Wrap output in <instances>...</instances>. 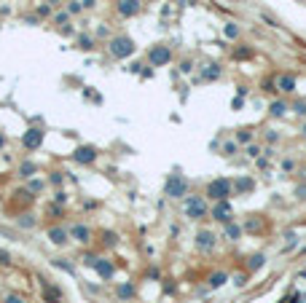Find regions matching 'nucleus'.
Returning a JSON list of instances; mask_svg holds the SVG:
<instances>
[{
	"label": "nucleus",
	"instance_id": "nucleus-4",
	"mask_svg": "<svg viewBox=\"0 0 306 303\" xmlns=\"http://www.w3.org/2000/svg\"><path fill=\"white\" fill-rule=\"evenodd\" d=\"M164 196L167 199H175V202H183L185 196H188V180H185L183 175H169L167 180H164Z\"/></svg>",
	"mask_w": 306,
	"mask_h": 303
},
{
	"label": "nucleus",
	"instance_id": "nucleus-28",
	"mask_svg": "<svg viewBox=\"0 0 306 303\" xmlns=\"http://www.w3.org/2000/svg\"><path fill=\"white\" fill-rule=\"evenodd\" d=\"M16 226H19L22 231H32V228L38 226V220H35V215L25 212V215H19V217H16Z\"/></svg>",
	"mask_w": 306,
	"mask_h": 303
},
{
	"label": "nucleus",
	"instance_id": "nucleus-2",
	"mask_svg": "<svg viewBox=\"0 0 306 303\" xmlns=\"http://www.w3.org/2000/svg\"><path fill=\"white\" fill-rule=\"evenodd\" d=\"M183 215L188 217V220L199 223L204 217H209V204L207 199L202 196V193H191V196L183 199Z\"/></svg>",
	"mask_w": 306,
	"mask_h": 303
},
{
	"label": "nucleus",
	"instance_id": "nucleus-10",
	"mask_svg": "<svg viewBox=\"0 0 306 303\" xmlns=\"http://www.w3.org/2000/svg\"><path fill=\"white\" fill-rule=\"evenodd\" d=\"M73 161L81 164V167H92V164L97 161V148L94 145H78L76 151H73Z\"/></svg>",
	"mask_w": 306,
	"mask_h": 303
},
{
	"label": "nucleus",
	"instance_id": "nucleus-59",
	"mask_svg": "<svg viewBox=\"0 0 306 303\" xmlns=\"http://www.w3.org/2000/svg\"><path fill=\"white\" fill-rule=\"evenodd\" d=\"M59 32H62V35H73V27L65 25V27H59Z\"/></svg>",
	"mask_w": 306,
	"mask_h": 303
},
{
	"label": "nucleus",
	"instance_id": "nucleus-54",
	"mask_svg": "<svg viewBox=\"0 0 306 303\" xmlns=\"http://www.w3.org/2000/svg\"><path fill=\"white\" fill-rule=\"evenodd\" d=\"M97 38H107V41H110V30H107V27H100V30H97Z\"/></svg>",
	"mask_w": 306,
	"mask_h": 303
},
{
	"label": "nucleus",
	"instance_id": "nucleus-33",
	"mask_svg": "<svg viewBox=\"0 0 306 303\" xmlns=\"http://www.w3.org/2000/svg\"><path fill=\"white\" fill-rule=\"evenodd\" d=\"M65 11H67L70 16H81V14H83V3H81V0H67V3H65Z\"/></svg>",
	"mask_w": 306,
	"mask_h": 303
},
{
	"label": "nucleus",
	"instance_id": "nucleus-42",
	"mask_svg": "<svg viewBox=\"0 0 306 303\" xmlns=\"http://www.w3.org/2000/svg\"><path fill=\"white\" fill-rule=\"evenodd\" d=\"M3 303H27V301L22 298L19 293H5V295H3Z\"/></svg>",
	"mask_w": 306,
	"mask_h": 303
},
{
	"label": "nucleus",
	"instance_id": "nucleus-50",
	"mask_svg": "<svg viewBox=\"0 0 306 303\" xmlns=\"http://www.w3.org/2000/svg\"><path fill=\"white\" fill-rule=\"evenodd\" d=\"M191 70H194V59H183V62H180V73H185V76H188Z\"/></svg>",
	"mask_w": 306,
	"mask_h": 303
},
{
	"label": "nucleus",
	"instance_id": "nucleus-19",
	"mask_svg": "<svg viewBox=\"0 0 306 303\" xmlns=\"http://www.w3.org/2000/svg\"><path fill=\"white\" fill-rule=\"evenodd\" d=\"M134 295H137V284L134 282H121L116 287V298L118 301H132Z\"/></svg>",
	"mask_w": 306,
	"mask_h": 303
},
{
	"label": "nucleus",
	"instance_id": "nucleus-49",
	"mask_svg": "<svg viewBox=\"0 0 306 303\" xmlns=\"http://www.w3.org/2000/svg\"><path fill=\"white\" fill-rule=\"evenodd\" d=\"M54 204L65 207V204H67V193H65V191H56V193H54Z\"/></svg>",
	"mask_w": 306,
	"mask_h": 303
},
{
	"label": "nucleus",
	"instance_id": "nucleus-39",
	"mask_svg": "<svg viewBox=\"0 0 306 303\" xmlns=\"http://www.w3.org/2000/svg\"><path fill=\"white\" fill-rule=\"evenodd\" d=\"M263 140H266V145H269V148H274L277 142H280V131H274V129H266V131H263Z\"/></svg>",
	"mask_w": 306,
	"mask_h": 303
},
{
	"label": "nucleus",
	"instance_id": "nucleus-34",
	"mask_svg": "<svg viewBox=\"0 0 306 303\" xmlns=\"http://www.w3.org/2000/svg\"><path fill=\"white\" fill-rule=\"evenodd\" d=\"M231 56H234V59H250V56H253V49H250V46H236V49L234 51H231Z\"/></svg>",
	"mask_w": 306,
	"mask_h": 303
},
{
	"label": "nucleus",
	"instance_id": "nucleus-1",
	"mask_svg": "<svg viewBox=\"0 0 306 303\" xmlns=\"http://www.w3.org/2000/svg\"><path fill=\"white\" fill-rule=\"evenodd\" d=\"M207 202H223V199H231L234 196V180L231 177H215L204 185V193H202Z\"/></svg>",
	"mask_w": 306,
	"mask_h": 303
},
{
	"label": "nucleus",
	"instance_id": "nucleus-26",
	"mask_svg": "<svg viewBox=\"0 0 306 303\" xmlns=\"http://www.w3.org/2000/svg\"><path fill=\"white\" fill-rule=\"evenodd\" d=\"M266 266V255L263 252H255L247 258V274H253V271H260V268Z\"/></svg>",
	"mask_w": 306,
	"mask_h": 303
},
{
	"label": "nucleus",
	"instance_id": "nucleus-31",
	"mask_svg": "<svg viewBox=\"0 0 306 303\" xmlns=\"http://www.w3.org/2000/svg\"><path fill=\"white\" fill-rule=\"evenodd\" d=\"M245 156L255 161L258 156H263V145H260V142H250V145H245Z\"/></svg>",
	"mask_w": 306,
	"mask_h": 303
},
{
	"label": "nucleus",
	"instance_id": "nucleus-13",
	"mask_svg": "<svg viewBox=\"0 0 306 303\" xmlns=\"http://www.w3.org/2000/svg\"><path fill=\"white\" fill-rule=\"evenodd\" d=\"M140 8H143V3H140V0H116V11H118V16H124V19L137 16Z\"/></svg>",
	"mask_w": 306,
	"mask_h": 303
},
{
	"label": "nucleus",
	"instance_id": "nucleus-17",
	"mask_svg": "<svg viewBox=\"0 0 306 303\" xmlns=\"http://www.w3.org/2000/svg\"><path fill=\"white\" fill-rule=\"evenodd\" d=\"M16 177H19V180H32V177H38V164L32 161V158L22 161L19 169H16Z\"/></svg>",
	"mask_w": 306,
	"mask_h": 303
},
{
	"label": "nucleus",
	"instance_id": "nucleus-29",
	"mask_svg": "<svg viewBox=\"0 0 306 303\" xmlns=\"http://www.w3.org/2000/svg\"><path fill=\"white\" fill-rule=\"evenodd\" d=\"M280 169H282L285 175H296V169H298V161H296L293 156H285V158L280 161Z\"/></svg>",
	"mask_w": 306,
	"mask_h": 303
},
{
	"label": "nucleus",
	"instance_id": "nucleus-43",
	"mask_svg": "<svg viewBox=\"0 0 306 303\" xmlns=\"http://www.w3.org/2000/svg\"><path fill=\"white\" fill-rule=\"evenodd\" d=\"M51 14H54V8H51V5H46V3H43V5H38V11H35V16H38V19H43V16H51Z\"/></svg>",
	"mask_w": 306,
	"mask_h": 303
},
{
	"label": "nucleus",
	"instance_id": "nucleus-52",
	"mask_svg": "<svg viewBox=\"0 0 306 303\" xmlns=\"http://www.w3.org/2000/svg\"><path fill=\"white\" fill-rule=\"evenodd\" d=\"M145 277H148V279H161V274H158L156 266H153V268H148V271H145Z\"/></svg>",
	"mask_w": 306,
	"mask_h": 303
},
{
	"label": "nucleus",
	"instance_id": "nucleus-51",
	"mask_svg": "<svg viewBox=\"0 0 306 303\" xmlns=\"http://www.w3.org/2000/svg\"><path fill=\"white\" fill-rule=\"evenodd\" d=\"M175 293H178V287L172 282H164V295H175Z\"/></svg>",
	"mask_w": 306,
	"mask_h": 303
},
{
	"label": "nucleus",
	"instance_id": "nucleus-25",
	"mask_svg": "<svg viewBox=\"0 0 306 303\" xmlns=\"http://www.w3.org/2000/svg\"><path fill=\"white\" fill-rule=\"evenodd\" d=\"M239 151H242V148H239V142H236L234 137H231V140H226L223 145H220V156H226V158H234Z\"/></svg>",
	"mask_w": 306,
	"mask_h": 303
},
{
	"label": "nucleus",
	"instance_id": "nucleus-3",
	"mask_svg": "<svg viewBox=\"0 0 306 303\" xmlns=\"http://www.w3.org/2000/svg\"><path fill=\"white\" fill-rule=\"evenodd\" d=\"M137 51V46H134V41L129 35H113L110 41H107V54L113 56V59H129V56Z\"/></svg>",
	"mask_w": 306,
	"mask_h": 303
},
{
	"label": "nucleus",
	"instance_id": "nucleus-14",
	"mask_svg": "<svg viewBox=\"0 0 306 303\" xmlns=\"http://www.w3.org/2000/svg\"><path fill=\"white\" fill-rule=\"evenodd\" d=\"M274 83H277V91H280V94H293V91L298 89V78L290 76V73H282V76H277Z\"/></svg>",
	"mask_w": 306,
	"mask_h": 303
},
{
	"label": "nucleus",
	"instance_id": "nucleus-23",
	"mask_svg": "<svg viewBox=\"0 0 306 303\" xmlns=\"http://www.w3.org/2000/svg\"><path fill=\"white\" fill-rule=\"evenodd\" d=\"M287 110H290V105H287L285 100H271L269 102V116L271 118H285Z\"/></svg>",
	"mask_w": 306,
	"mask_h": 303
},
{
	"label": "nucleus",
	"instance_id": "nucleus-27",
	"mask_svg": "<svg viewBox=\"0 0 306 303\" xmlns=\"http://www.w3.org/2000/svg\"><path fill=\"white\" fill-rule=\"evenodd\" d=\"M234 140L239 142V148H245V145H250V142H255V131L253 129H236Z\"/></svg>",
	"mask_w": 306,
	"mask_h": 303
},
{
	"label": "nucleus",
	"instance_id": "nucleus-7",
	"mask_svg": "<svg viewBox=\"0 0 306 303\" xmlns=\"http://www.w3.org/2000/svg\"><path fill=\"white\" fill-rule=\"evenodd\" d=\"M194 244H196V250H199V252H207L209 255L215 247H218V233L209 231V228H199V231H196Z\"/></svg>",
	"mask_w": 306,
	"mask_h": 303
},
{
	"label": "nucleus",
	"instance_id": "nucleus-16",
	"mask_svg": "<svg viewBox=\"0 0 306 303\" xmlns=\"http://www.w3.org/2000/svg\"><path fill=\"white\" fill-rule=\"evenodd\" d=\"M255 191V180L250 175H242L234 180V196H245V193H253Z\"/></svg>",
	"mask_w": 306,
	"mask_h": 303
},
{
	"label": "nucleus",
	"instance_id": "nucleus-58",
	"mask_svg": "<svg viewBox=\"0 0 306 303\" xmlns=\"http://www.w3.org/2000/svg\"><path fill=\"white\" fill-rule=\"evenodd\" d=\"M25 22H27V25H38V16H35V14H32V16H25Z\"/></svg>",
	"mask_w": 306,
	"mask_h": 303
},
{
	"label": "nucleus",
	"instance_id": "nucleus-12",
	"mask_svg": "<svg viewBox=\"0 0 306 303\" xmlns=\"http://www.w3.org/2000/svg\"><path fill=\"white\" fill-rule=\"evenodd\" d=\"M94 271H97V277L102 279V282H110V279L116 277V260L97 258V263H94Z\"/></svg>",
	"mask_w": 306,
	"mask_h": 303
},
{
	"label": "nucleus",
	"instance_id": "nucleus-56",
	"mask_svg": "<svg viewBox=\"0 0 306 303\" xmlns=\"http://www.w3.org/2000/svg\"><path fill=\"white\" fill-rule=\"evenodd\" d=\"M245 94H247V86H245V83H242V86H236V97H242V100H245Z\"/></svg>",
	"mask_w": 306,
	"mask_h": 303
},
{
	"label": "nucleus",
	"instance_id": "nucleus-30",
	"mask_svg": "<svg viewBox=\"0 0 306 303\" xmlns=\"http://www.w3.org/2000/svg\"><path fill=\"white\" fill-rule=\"evenodd\" d=\"M43 188H46V180H41V177H32V180H27V191H30L32 196L43 193Z\"/></svg>",
	"mask_w": 306,
	"mask_h": 303
},
{
	"label": "nucleus",
	"instance_id": "nucleus-22",
	"mask_svg": "<svg viewBox=\"0 0 306 303\" xmlns=\"http://www.w3.org/2000/svg\"><path fill=\"white\" fill-rule=\"evenodd\" d=\"M220 76H223V67H220L218 62H212V65H207V67L202 70V76H199V78H202L204 83H212V81H218Z\"/></svg>",
	"mask_w": 306,
	"mask_h": 303
},
{
	"label": "nucleus",
	"instance_id": "nucleus-60",
	"mask_svg": "<svg viewBox=\"0 0 306 303\" xmlns=\"http://www.w3.org/2000/svg\"><path fill=\"white\" fill-rule=\"evenodd\" d=\"M46 5H51V8H56V5H62V0H46Z\"/></svg>",
	"mask_w": 306,
	"mask_h": 303
},
{
	"label": "nucleus",
	"instance_id": "nucleus-38",
	"mask_svg": "<svg viewBox=\"0 0 306 303\" xmlns=\"http://www.w3.org/2000/svg\"><path fill=\"white\" fill-rule=\"evenodd\" d=\"M67 19H70V14H67V11H56V14H51V22H54L56 27H65Z\"/></svg>",
	"mask_w": 306,
	"mask_h": 303
},
{
	"label": "nucleus",
	"instance_id": "nucleus-55",
	"mask_svg": "<svg viewBox=\"0 0 306 303\" xmlns=\"http://www.w3.org/2000/svg\"><path fill=\"white\" fill-rule=\"evenodd\" d=\"M242 105H245V100H242V97H234V102H231V107H234V110H239Z\"/></svg>",
	"mask_w": 306,
	"mask_h": 303
},
{
	"label": "nucleus",
	"instance_id": "nucleus-35",
	"mask_svg": "<svg viewBox=\"0 0 306 303\" xmlns=\"http://www.w3.org/2000/svg\"><path fill=\"white\" fill-rule=\"evenodd\" d=\"M223 35L229 38V41H236V38L242 35V30H239V25H234V22H229V25L223 27Z\"/></svg>",
	"mask_w": 306,
	"mask_h": 303
},
{
	"label": "nucleus",
	"instance_id": "nucleus-21",
	"mask_svg": "<svg viewBox=\"0 0 306 303\" xmlns=\"http://www.w3.org/2000/svg\"><path fill=\"white\" fill-rule=\"evenodd\" d=\"M266 228V220L260 215H250L245 220V226H242V231H247V233H260Z\"/></svg>",
	"mask_w": 306,
	"mask_h": 303
},
{
	"label": "nucleus",
	"instance_id": "nucleus-45",
	"mask_svg": "<svg viewBox=\"0 0 306 303\" xmlns=\"http://www.w3.org/2000/svg\"><path fill=\"white\" fill-rule=\"evenodd\" d=\"M97 258H100V255H94V252H86V255H83V266H89V268H94V263H97Z\"/></svg>",
	"mask_w": 306,
	"mask_h": 303
},
{
	"label": "nucleus",
	"instance_id": "nucleus-53",
	"mask_svg": "<svg viewBox=\"0 0 306 303\" xmlns=\"http://www.w3.org/2000/svg\"><path fill=\"white\" fill-rule=\"evenodd\" d=\"M83 3V11H92V8H97V0H81Z\"/></svg>",
	"mask_w": 306,
	"mask_h": 303
},
{
	"label": "nucleus",
	"instance_id": "nucleus-18",
	"mask_svg": "<svg viewBox=\"0 0 306 303\" xmlns=\"http://www.w3.org/2000/svg\"><path fill=\"white\" fill-rule=\"evenodd\" d=\"M239 236H242V226L236 220H229V223H223V239L226 242H239Z\"/></svg>",
	"mask_w": 306,
	"mask_h": 303
},
{
	"label": "nucleus",
	"instance_id": "nucleus-48",
	"mask_svg": "<svg viewBox=\"0 0 306 303\" xmlns=\"http://www.w3.org/2000/svg\"><path fill=\"white\" fill-rule=\"evenodd\" d=\"M14 263V258H11L8 250H0V266H11Z\"/></svg>",
	"mask_w": 306,
	"mask_h": 303
},
{
	"label": "nucleus",
	"instance_id": "nucleus-41",
	"mask_svg": "<svg viewBox=\"0 0 306 303\" xmlns=\"http://www.w3.org/2000/svg\"><path fill=\"white\" fill-rule=\"evenodd\" d=\"M260 89H263L266 94H277V83H274V78H266V81L260 83Z\"/></svg>",
	"mask_w": 306,
	"mask_h": 303
},
{
	"label": "nucleus",
	"instance_id": "nucleus-62",
	"mask_svg": "<svg viewBox=\"0 0 306 303\" xmlns=\"http://www.w3.org/2000/svg\"><path fill=\"white\" fill-rule=\"evenodd\" d=\"M301 134L306 137V121H304V126H301Z\"/></svg>",
	"mask_w": 306,
	"mask_h": 303
},
{
	"label": "nucleus",
	"instance_id": "nucleus-61",
	"mask_svg": "<svg viewBox=\"0 0 306 303\" xmlns=\"http://www.w3.org/2000/svg\"><path fill=\"white\" fill-rule=\"evenodd\" d=\"M3 148H5V134L0 131V151H3Z\"/></svg>",
	"mask_w": 306,
	"mask_h": 303
},
{
	"label": "nucleus",
	"instance_id": "nucleus-11",
	"mask_svg": "<svg viewBox=\"0 0 306 303\" xmlns=\"http://www.w3.org/2000/svg\"><path fill=\"white\" fill-rule=\"evenodd\" d=\"M46 239H49V244H54V247H65V244L70 242V231H67L65 226H51L46 231Z\"/></svg>",
	"mask_w": 306,
	"mask_h": 303
},
{
	"label": "nucleus",
	"instance_id": "nucleus-40",
	"mask_svg": "<svg viewBox=\"0 0 306 303\" xmlns=\"http://www.w3.org/2000/svg\"><path fill=\"white\" fill-rule=\"evenodd\" d=\"M290 110L296 113V116H301V118H306V100H296L290 105Z\"/></svg>",
	"mask_w": 306,
	"mask_h": 303
},
{
	"label": "nucleus",
	"instance_id": "nucleus-24",
	"mask_svg": "<svg viewBox=\"0 0 306 303\" xmlns=\"http://www.w3.org/2000/svg\"><path fill=\"white\" fill-rule=\"evenodd\" d=\"M94 46H97V38H94V35H89V32H81V35H76V49L92 51Z\"/></svg>",
	"mask_w": 306,
	"mask_h": 303
},
{
	"label": "nucleus",
	"instance_id": "nucleus-37",
	"mask_svg": "<svg viewBox=\"0 0 306 303\" xmlns=\"http://www.w3.org/2000/svg\"><path fill=\"white\" fill-rule=\"evenodd\" d=\"M62 182H65V172H51L49 175V185H54L56 191H62Z\"/></svg>",
	"mask_w": 306,
	"mask_h": 303
},
{
	"label": "nucleus",
	"instance_id": "nucleus-46",
	"mask_svg": "<svg viewBox=\"0 0 306 303\" xmlns=\"http://www.w3.org/2000/svg\"><path fill=\"white\" fill-rule=\"evenodd\" d=\"M247 282H250V274H236V277H234V284H236V287H245Z\"/></svg>",
	"mask_w": 306,
	"mask_h": 303
},
{
	"label": "nucleus",
	"instance_id": "nucleus-47",
	"mask_svg": "<svg viewBox=\"0 0 306 303\" xmlns=\"http://www.w3.org/2000/svg\"><path fill=\"white\" fill-rule=\"evenodd\" d=\"M296 199L298 202H306V182H298L296 185Z\"/></svg>",
	"mask_w": 306,
	"mask_h": 303
},
{
	"label": "nucleus",
	"instance_id": "nucleus-36",
	"mask_svg": "<svg viewBox=\"0 0 306 303\" xmlns=\"http://www.w3.org/2000/svg\"><path fill=\"white\" fill-rule=\"evenodd\" d=\"M102 244H105V247H116V244H118V233L116 231H102Z\"/></svg>",
	"mask_w": 306,
	"mask_h": 303
},
{
	"label": "nucleus",
	"instance_id": "nucleus-64",
	"mask_svg": "<svg viewBox=\"0 0 306 303\" xmlns=\"http://www.w3.org/2000/svg\"><path fill=\"white\" fill-rule=\"evenodd\" d=\"M298 303H306V301H298Z\"/></svg>",
	"mask_w": 306,
	"mask_h": 303
},
{
	"label": "nucleus",
	"instance_id": "nucleus-6",
	"mask_svg": "<svg viewBox=\"0 0 306 303\" xmlns=\"http://www.w3.org/2000/svg\"><path fill=\"white\" fill-rule=\"evenodd\" d=\"M209 217H212L215 223H229L234 220V207H231V199H223V202H212V207H209Z\"/></svg>",
	"mask_w": 306,
	"mask_h": 303
},
{
	"label": "nucleus",
	"instance_id": "nucleus-57",
	"mask_svg": "<svg viewBox=\"0 0 306 303\" xmlns=\"http://www.w3.org/2000/svg\"><path fill=\"white\" fill-rule=\"evenodd\" d=\"M296 175L301 177V182H306V167H301V169H296Z\"/></svg>",
	"mask_w": 306,
	"mask_h": 303
},
{
	"label": "nucleus",
	"instance_id": "nucleus-15",
	"mask_svg": "<svg viewBox=\"0 0 306 303\" xmlns=\"http://www.w3.org/2000/svg\"><path fill=\"white\" fill-rule=\"evenodd\" d=\"M41 287H43V301H46V303H65V293H62L56 284L41 279Z\"/></svg>",
	"mask_w": 306,
	"mask_h": 303
},
{
	"label": "nucleus",
	"instance_id": "nucleus-63",
	"mask_svg": "<svg viewBox=\"0 0 306 303\" xmlns=\"http://www.w3.org/2000/svg\"><path fill=\"white\" fill-rule=\"evenodd\" d=\"M304 156H306V145H304Z\"/></svg>",
	"mask_w": 306,
	"mask_h": 303
},
{
	"label": "nucleus",
	"instance_id": "nucleus-9",
	"mask_svg": "<svg viewBox=\"0 0 306 303\" xmlns=\"http://www.w3.org/2000/svg\"><path fill=\"white\" fill-rule=\"evenodd\" d=\"M67 231H70V239H76L78 244H83V247H89V244L94 242V231H92V226H86V223H73Z\"/></svg>",
	"mask_w": 306,
	"mask_h": 303
},
{
	"label": "nucleus",
	"instance_id": "nucleus-20",
	"mask_svg": "<svg viewBox=\"0 0 306 303\" xmlns=\"http://www.w3.org/2000/svg\"><path fill=\"white\" fill-rule=\"evenodd\" d=\"M229 279H231L229 271H212L207 277V290H220L226 282H229Z\"/></svg>",
	"mask_w": 306,
	"mask_h": 303
},
{
	"label": "nucleus",
	"instance_id": "nucleus-32",
	"mask_svg": "<svg viewBox=\"0 0 306 303\" xmlns=\"http://www.w3.org/2000/svg\"><path fill=\"white\" fill-rule=\"evenodd\" d=\"M51 266H54V268H59V271L76 274V266H73V263L67 260V258H54V260H51Z\"/></svg>",
	"mask_w": 306,
	"mask_h": 303
},
{
	"label": "nucleus",
	"instance_id": "nucleus-8",
	"mask_svg": "<svg viewBox=\"0 0 306 303\" xmlns=\"http://www.w3.org/2000/svg\"><path fill=\"white\" fill-rule=\"evenodd\" d=\"M43 137H46V131H43L41 126H30L25 131V137H22V148H25L27 153L38 151V148L43 145Z\"/></svg>",
	"mask_w": 306,
	"mask_h": 303
},
{
	"label": "nucleus",
	"instance_id": "nucleus-44",
	"mask_svg": "<svg viewBox=\"0 0 306 303\" xmlns=\"http://www.w3.org/2000/svg\"><path fill=\"white\" fill-rule=\"evenodd\" d=\"M255 167H258V169H263V172H266V169L271 167V158H269V156H258V158H255Z\"/></svg>",
	"mask_w": 306,
	"mask_h": 303
},
{
	"label": "nucleus",
	"instance_id": "nucleus-5",
	"mask_svg": "<svg viewBox=\"0 0 306 303\" xmlns=\"http://www.w3.org/2000/svg\"><path fill=\"white\" fill-rule=\"evenodd\" d=\"M169 62H172V49H169V46L156 43V46L148 49V65L151 67H164V65H169Z\"/></svg>",
	"mask_w": 306,
	"mask_h": 303
}]
</instances>
